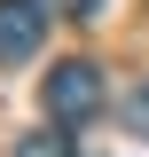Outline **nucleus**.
Masks as SVG:
<instances>
[{
	"label": "nucleus",
	"instance_id": "1",
	"mask_svg": "<svg viewBox=\"0 0 149 157\" xmlns=\"http://www.w3.org/2000/svg\"><path fill=\"white\" fill-rule=\"evenodd\" d=\"M39 102H47L55 126H86V118L102 110V71H94V63H55L47 86H39Z\"/></svg>",
	"mask_w": 149,
	"mask_h": 157
},
{
	"label": "nucleus",
	"instance_id": "2",
	"mask_svg": "<svg viewBox=\"0 0 149 157\" xmlns=\"http://www.w3.org/2000/svg\"><path fill=\"white\" fill-rule=\"evenodd\" d=\"M47 39V0H0V63H32Z\"/></svg>",
	"mask_w": 149,
	"mask_h": 157
},
{
	"label": "nucleus",
	"instance_id": "3",
	"mask_svg": "<svg viewBox=\"0 0 149 157\" xmlns=\"http://www.w3.org/2000/svg\"><path fill=\"white\" fill-rule=\"evenodd\" d=\"M118 118H126V134H133V141H149V78H133L126 94H118Z\"/></svg>",
	"mask_w": 149,
	"mask_h": 157
},
{
	"label": "nucleus",
	"instance_id": "4",
	"mask_svg": "<svg viewBox=\"0 0 149 157\" xmlns=\"http://www.w3.org/2000/svg\"><path fill=\"white\" fill-rule=\"evenodd\" d=\"M16 157H71V141H63V134H24Z\"/></svg>",
	"mask_w": 149,
	"mask_h": 157
},
{
	"label": "nucleus",
	"instance_id": "5",
	"mask_svg": "<svg viewBox=\"0 0 149 157\" xmlns=\"http://www.w3.org/2000/svg\"><path fill=\"white\" fill-rule=\"evenodd\" d=\"M47 8H55V16H94L102 0H47Z\"/></svg>",
	"mask_w": 149,
	"mask_h": 157
}]
</instances>
